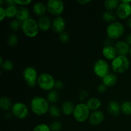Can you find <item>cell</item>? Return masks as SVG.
I'll use <instances>...</instances> for the list:
<instances>
[{
    "label": "cell",
    "instance_id": "1",
    "mask_svg": "<svg viewBox=\"0 0 131 131\" xmlns=\"http://www.w3.org/2000/svg\"><path fill=\"white\" fill-rule=\"evenodd\" d=\"M31 109L37 116H42L49 110V105L46 99L40 96H36L31 101Z\"/></svg>",
    "mask_w": 131,
    "mask_h": 131
},
{
    "label": "cell",
    "instance_id": "2",
    "mask_svg": "<svg viewBox=\"0 0 131 131\" xmlns=\"http://www.w3.org/2000/svg\"><path fill=\"white\" fill-rule=\"evenodd\" d=\"M21 28L24 34L29 38H34L37 36L40 30L38 23L32 18H29L23 22Z\"/></svg>",
    "mask_w": 131,
    "mask_h": 131
},
{
    "label": "cell",
    "instance_id": "3",
    "mask_svg": "<svg viewBox=\"0 0 131 131\" xmlns=\"http://www.w3.org/2000/svg\"><path fill=\"white\" fill-rule=\"evenodd\" d=\"M129 65L130 62L126 56L118 55L114 60H113L111 67L114 72L118 74H122L128 70Z\"/></svg>",
    "mask_w": 131,
    "mask_h": 131
},
{
    "label": "cell",
    "instance_id": "4",
    "mask_svg": "<svg viewBox=\"0 0 131 131\" xmlns=\"http://www.w3.org/2000/svg\"><path fill=\"white\" fill-rule=\"evenodd\" d=\"M125 28L122 23L114 22L111 23L106 28V33L110 39H116L123 35Z\"/></svg>",
    "mask_w": 131,
    "mask_h": 131
},
{
    "label": "cell",
    "instance_id": "5",
    "mask_svg": "<svg viewBox=\"0 0 131 131\" xmlns=\"http://www.w3.org/2000/svg\"><path fill=\"white\" fill-rule=\"evenodd\" d=\"M90 111V110L86 104H78L75 106L73 115L78 122H84L89 118Z\"/></svg>",
    "mask_w": 131,
    "mask_h": 131
},
{
    "label": "cell",
    "instance_id": "6",
    "mask_svg": "<svg viewBox=\"0 0 131 131\" xmlns=\"http://www.w3.org/2000/svg\"><path fill=\"white\" fill-rule=\"evenodd\" d=\"M54 79L49 74L43 73L38 76L37 83L41 89L46 91H51L54 87Z\"/></svg>",
    "mask_w": 131,
    "mask_h": 131
},
{
    "label": "cell",
    "instance_id": "7",
    "mask_svg": "<svg viewBox=\"0 0 131 131\" xmlns=\"http://www.w3.org/2000/svg\"><path fill=\"white\" fill-rule=\"evenodd\" d=\"M23 77L29 86L33 87L37 84L38 75L36 69L33 67H27L23 72Z\"/></svg>",
    "mask_w": 131,
    "mask_h": 131
},
{
    "label": "cell",
    "instance_id": "8",
    "mask_svg": "<svg viewBox=\"0 0 131 131\" xmlns=\"http://www.w3.org/2000/svg\"><path fill=\"white\" fill-rule=\"evenodd\" d=\"M110 66L107 61L102 59L97 60L93 65V72L98 77L103 78L109 74Z\"/></svg>",
    "mask_w": 131,
    "mask_h": 131
},
{
    "label": "cell",
    "instance_id": "9",
    "mask_svg": "<svg viewBox=\"0 0 131 131\" xmlns=\"http://www.w3.org/2000/svg\"><path fill=\"white\" fill-rule=\"evenodd\" d=\"M47 8L52 15L58 17L64 11V3L60 0H50L47 2Z\"/></svg>",
    "mask_w": 131,
    "mask_h": 131
},
{
    "label": "cell",
    "instance_id": "10",
    "mask_svg": "<svg viewBox=\"0 0 131 131\" xmlns=\"http://www.w3.org/2000/svg\"><path fill=\"white\" fill-rule=\"evenodd\" d=\"M12 112L15 118L23 120L27 117L29 113V110L26 105L23 102H18L14 104L12 108Z\"/></svg>",
    "mask_w": 131,
    "mask_h": 131
},
{
    "label": "cell",
    "instance_id": "11",
    "mask_svg": "<svg viewBox=\"0 0 131 131\" xmlns=\"http://www.w3.org/2000/svg\"><path fill=\"white\" fill-rule=\"evenodd\" d=\"M116 15L120 19H126L131 14V5L130 4L121 3L116 9Z\"/></svg>",
    "mask_w": 131,
    "mask_h": 131
},
{
    "label": "cell",
    "instance_id": "12",
    "mask_svg": "<svg viewBox=\"0 0 131 131\" xmlns=\"http://www.w3.org/2000/svg\"><path fill=\"white\" fill-rule=\"evenodd\" d=\"M65 26L66 23L63 18L60 16L56 17L52 23V29L54 33L61 34L65 30Z\"/></svg>",
    "mask_w": 131,
    "mask_h": 131
},
{
    "label": "cell",
    "instance_id": "13",
    "mask_svg": "<svg viewBox=\"0 0 131 131\" xmlns=\"http://www.w3.org/2000/svg\"><path fill=\"white\" fill-rule=\"evenodd\" d=\"M115 48H116L117 54L120 56H126V55L130 52V46L126 42L124 41H118L115 44Z\"/></svg>",
    "mask_w": 131,
    "mask_h": 131
},
{
    "label": "cell",
    "instance_id": "14",
    "mask_svg": "<svg viewBox=\"0 0 131 131\" xmlns=\"http://www.w3.org/2000/svg\"><path fill=\"white\" fill-rule=\"evenodd\" d=\"M104 115L101 111H95L89 116V122L93 125H99L103 122Z\"/></svg>",
    "mask_w": 131,
    "mask_h": 131
},
{
    "label": "cell",
    "instance_id": "15",
    "mask_svg": "<svg viewBox=\"0 0 131 131\" xmlns=\"http://www.w3.org/2000/svg\"><path fill=\"white\" fill-rule=\"evenodd\" d=\"M102 54L107 60H114L117 56V51L116 48L112 46H105L102 49Z\"/></svg>",
    "mask_w": 131,
    "mask_h": 131
},
{
    "label": "cell",
    "instance_id": "16",
    "mask_svg": "<svg viewBox=\"0 0 131 131\" xmlns=\"http://www.w3.org/2000/svg\"><path fill=\"white\" fill-rule=\"evenodd\" d=\"M38 25L40 30L43 31H47L52 26V23L48 17L43 16L38 19Z\"/></svg>",
    "mask_w": 131,
    "mask_h": 131
},
{
    "label": "cell",
    "instance_id": "17",
    "mask_svg": "<svg viewBox=\"0 0 131 131\" xmlns=\"http://www.w3.org/2000/svg\"><path fill=\"white\" fill-rule=\"evenodd\" d=\"M107 111L109 113L113 116H116L120 114L121 107L116 101H111L107 105Z\"/></svg>",
    "mask_w": 131,
    "mask_h": 131
},
{
    "label": "cell",
    "instance_id": "18",
    "mask_svg": "<svg viewBox=\"0 0 131 131\" xmlns=\"http://www.w3.org/2000/svg\"><path fill=\"white\" fill-rule=\"evenodd\" d=\"M16 19L21 23L29 19V11L26 7H20L17 10L16 14Z\"/></svg>",
    "mask_w": 131,
    "mask_h": 131
},
{
    "label": "cell",
    "instance_id": "19",
    "mask_svg": "<svg viewBox=\"0 0 131 131\" xmlns=\"http://www.w3.org/2000/svg\"><path fill=\"white\" fill-rule=\"evenodd\" d=\"M117 80L116 75L113 74H110V73H109L104 78H102L103 84H104L107 87H111L115 86L117 83Z\"/></svg>",
    "mask_w": 131,
    "mask_h": 131
},
{
    "label": "cell",
    "instance_id": "20",
    "mask_svg": "<svg viewBox=\"0 0 131 131\" xmlns=\"http://www.w3.org/2000/svg\"><path fill=\"white\" fill-rule=\"evenodd\" d=\"M74 109H75V106H74L73 102L70 101H65L62 105V112L65 115H70L71 114L74 113Z\"/></svg>",
    "mask_w": 131,
    "mask_h": 131
},
{
    "label": "cell",
    "instance_id": "21",
    "mask_svg": "<svg viewBox=\"0 0 131 131\" xmlns=\"http://www.w3.org/2000/svg\"><path fill=\"white\" fill-rule=\"evenodd\" d=\"M33 9L35 14L38 16H42L44 15L47 10V6L43 3L41 2H38L35 4Z\"/></svg>",
    "mask_w": 131,
    "mask_h": 131
},
{
    "label": "cell",
    "instance_id": "22",
    "mask_svg": "<svg viewBox=\"0 0 131 131\" xmlns=\"http://www.w3.org/2000/svg\"><path fill=\"white\" fill-rule=\"evenodd\" d=\"M87 106L90 110L92 111H97L99 108L101 106V102L99 99L97 98H91L86 103Z\"/></svg>",
    "mask_w": 131,
    "mask_h": 131
},
{
    "label": "cell",
    "instance_id": "23",
    "mask_svg": "<svg viewBox=\"0 0 131 131\" xmlns=\"http://www.w3.org/2000/svg\"><path fill=\"white\" fill-rule=\"evenodd\" d=\"M11 101L6 97H2L0 99V107L3 110H8L11 107Z\"/></svg>",
    "mask_w": 131,
    "mask_h": 131
},
{
    "label": "cell",
    "instance_id": "24",
    "mask_svg": "<svg viewBox=\"0 0 131 131\" xmlns=\"http://www.w3.org/2000/svg\"><path fill=\"white\" fill-rule=\"evenodd\" d=\"M60 99V95L55 90H51L47 94V100L49 102L52 104L56 103Z\"/></svg>",
    "mask_w": 131,
    "mask_h": 131
},
{
    "label": "cell",
    "instance_id": "25",
    "mask_svg": "<svg viewBox=\"0 0 131 131\" xmlns=\"http://www.w3.org/2000/svg\"><path fill=\"white\" fill-rule=\"evenodd\" d=\"M17 10L18 9L15 6H7V7L5 9L6 17L12 18L16 16Z\"/></svg>",
    "mask_w": 131,
    "mask_h": 131
},
{
    "label": "cell",
    "instance_id": "26",
    "mask_svg": "<svg viewBox=\"0 0 131 131\" xmlns=\"http://www.w3.org/2000/svg\"><path fill=\"white\" fill-rule=\"evenodd\" d=\"M104 6L107 10H113L119 6V1L118 0H106L104 3Z\"/></svg>",
    "mask_w": 131,
    "mask_h": 131
},
{
    "label": "cell",
    "instance_id": "27",
    "mask_svg": "<svg viewBox=\"0 0 131 131\" xmlns=\"http://www.w3.org/2000/svg\"><path fill=\"white\" fill-rule=\"evenodd\" d=\"M121 111L125 115H131V102L125 101L120 106Z\"/></svg>",
    "mask_w": 131,
    "mask_h": 131
},
{
    "label": "cell",
    "instance_id": "28",
    "mask_svg": "<svg viewBox=\"0 0 131 131\" xmlns=\"http://www.w3.org/2000/svg\"><path fill=\"white\" fill-rule=\"evenodd\" d=\"M103 19L106 22H113L116 20V15L113 12L110 11H106L102 15Z\"/></svg>",
    "mask_w": 131,
    "mask_h": 131
},
{
    "label": "cell",
    "instance_id": "29",
    "mask_svg": "<svg viewBox=\"0 0 131 131\" xmlns=\"http://www.w3.org/2000/svg\"><path fill=\"white\" fill-rule=\"evenodd\" d=\"M49 115L53 118H58L61 115L60 109L56 106H51L49 110Z\"/></svg>",
    "mask_w": 131,
    "mask_h": 131
},
{
    "label": "cell",
    "instance_id": "30",
    "mask_svg": "<svg viewBox=\"0 0 131 131\" xmlns=\"http://www.w3.org/2000/svg\"><path fill=\"white\" fill-rule=\"evenodd\" d=\"M18 42V38L15 34L14 33H12V34L9 35V36L7 38V43L10 46H15V45Z\"/></svg>",
    "mask_w": 131,
    "mask_h": 131
},
{
    "label": "cell",
    "instance_id": "31",
    "mask_svg": "<svg viewBox=\"0 0 131 131\" xmlns=\"http://www.w3.org/2000/svg\"><path fill=\"white\" fill-rule=\"evenodd\" d=\"M10 26L12 30L18 31L20 28H22V23L17 19H14L11 21Z\"/></svg>",
    "mask_w": 131,
    "mask_h": 131
},
{
    "label": "cell",
    "instance_id": "32",
    "mask_svg": "<svg viewBox=\"0 0 131 131\" xmlns=\"http://www.w3.org/2000/svg\"><path fill=\"white\" fill-rule=\"evenodd\" d=\"M51 131H60L62 128V124L59 121H54L49 125Z\"/></svg>",
    "mask_w": 131,
    "mask_h": 131
},
{
    "label": "cell",
    "instance_id": "33",
    "mask_svg": "<svg viewBox=\"0 0 131 131\" xmlns=\"http://www.w3.org/2000/svg\"><path fill=\"white\" fill-rule=\"evenodd\" d=\"M1 68L6 71L12 70L14 68V64L10 60H6L1 64Z\"/></svg>",
    "mask_w": 131,
    "mask_h": 131
},
{
    "label": "cell",
    "instance_id": "34",
    "mask_svg": "<svg viewBox=\"0 0 131 131\" xmlns=\"http://www.w3.org/2000/svg\"><path fill=\"white\" fill-rule=\"evenodd\" d=\"M33 131H51L49 126L45 124H41L37 125Z\"/></svg>",
    "mask_w": 131,
    "mask_h": 131
},
{
    "label": "cell",
    "instance_id": "35",
    "mask_svg": "<svg viewBox=\"0 0 131 131\" xmlns=\"http://www.w3.org/2000/svg\"><path fill=\"white\" fill-rule=\"evenodd\" d=\"M59 38H60V41H61L63 43H66V42H67L69 40L70 37H69V35L67 33H66V32H63V33H61L60 35Z\"/></svg>",
    "mask_w": 131,
    "mask_h": 131
},
{
    "label": "cell",
    "instance_id": "36",
    "mask_svg": "<svg viewBox=\"0 0 131 131\" xmlns=\"http://www.w3.org/2000/svg\"><path fill=\"white\" fill-rule=\"evenodd\" d=\"M15 3L19 5H28L31 2V0H15Z\"/></svg>",
    "mask_w": 131,
    "mask_h": 131
},
{
    "label": "cell",
    "instance_id": "37",
    "mask_svg": "<svg viewBox=\"0 0 131 131\" xmlns=\"http://www.w3.org/2000/svg\"><path fill=\"white\" fill-rule=\"evenodd\" d=\"M6 17V15L5 9L3 6H1L0 7V21H2Z\"/></svg>",
    "mask_w": 131,
    "mask_h": 131
},
{
    "label": "cell",
    "instance_id": "38",
    "mask_svg": "<svg viewBox=\"0 0 131 131\" xmlns=\"http://www.w3.org/2000/svg\"><path fill=\"white\" fill-rule=\"evenodd\" d=\"M64 87V83L63 82L61 81H57L55 83L54 88L57 90H61Z\"/></svg>",
    "mask_w": 131,
    "mask_h": 131
},
{
    "label": "cell",
    "instance_id": "39",
    "mask_svg": "<svg viewBox=\"0 0 131 131\" xmlns=\"http://www.w3.org/2000/svg\"><path fill=\"white\" fill-rule=\"evenodd\" d=\"M106 90H107V86L104 84H103V83L99 86L98 91L100 93H104V92H106Z\"/></svg>",
    "mask_w": 131,
    "mask_h": 131
},
{
    "label": "cell",
    "instance_id": "40",
    "mask_svg": "<svg viewBox=\"0 0 131 131\" xmlns=\"http://www.w3.org/2000/svg\"><path fill=\"white\" fill-rule=\"evenodd\" d=\"M88 95V93L86 91H81L80 94V100L81 101H84L86 97Z\"/></svg>",
    "mask_w": 131,
    "mask_h": 131
},
{
    "label": "cell",
    "instance_id": "41",
    "mask_svg": "<svg viewBox=\"0 0 131 131\" xmlns=\"http://www.w3.org/2000/svg\"><path fill=\"white\" fill-rule=\"evenodd\" d=\"M8 6H15L16 3H15V0H7L5 1Z\"/></svg>",
    "mask_w": 131,
    "mask_h": 131
},
{
    "label": "cell",
    "instance_id": "42",
    "mask_svg": "<svg viewBox=\"0 0 131 131\" xmlns=\"http://www.w3.org/2000/svg\"><path fill=\"white\" fill-rule=\"evenodd\" d=\"M125 40H126V42L128 43V44L129 45L131 44V33L127 35L126 38H125Z\"/></svg>",
    "mask_w": 131,
    "mask_h": 131
},
{
    "label": "cell",
    "instance_id": "43",
    "mask_svg": "<svg viewBox=\"0 0 131 131\" xmlns=\"http://www.w3.org/2000/svg\"><path fill=\"white\" fill-rule=\"evenodd\" d=\"M78 2L81 5H86V4H88V3L91 2V1L90 0H78Z\"/></svg>",
    "mask_w": 131,
    "mask_h": 131
},
{
    "label": "cell",
    "instance_id": "44",
    "mask_svg": "<svg viewBox=\"0 0 131 131\" xmlns=\"http://www.w3.org/2000/svg\"><path fill=\"white\" fill-rule=\"evenodd\" d=\"M121 3H122L130 4V3H131V0H122Z\"/></svg>",
    "mask_w": 131,
    "mask_h": 131
},
{
    "label": "cell",
    "instance_id": "45",
    "mask_svg": "<svg viewBox=\"0 0 131 131\" xmlns=\"http://www.w3.org/2000/svg\"><path fill=\"white\" fill-rule=\"evenodd\" d=\"M127 24H128V26H129L130 28H131V19H129V20H128Z\"/></svg>",
    "mask_w": 131,
    "mask_h": 131
},
{
    "label": "cell",
    "instance_id": "46",
    "mask_svg": "<svg viewBox=\"0 0 131 131\" xmlns=\"http://www.w3.org/2000/svg\"><path fill=\"white\" fill-rule=\"evenodd\" d=\"M129 53H130V56H131V48H130V52H129Z\"/></svg>",
    "mask_w": 131,
    "mask_h": 131
}]
</instances>
